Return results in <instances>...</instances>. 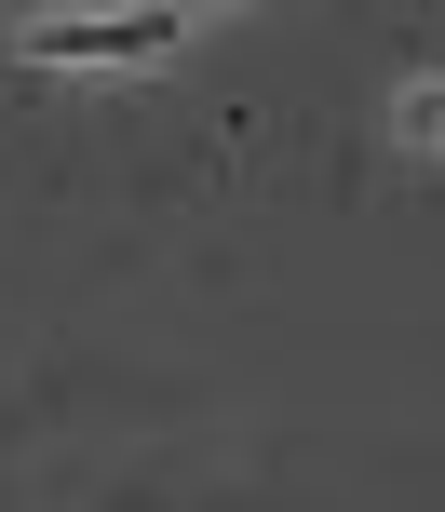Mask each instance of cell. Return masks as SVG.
Masks as SVG:
<instances>
[{
  "instance_id": "1",
  "label": "cell",
  "mask_w": 445,
  "mask_h": 512,
  "mask_svg": "<svg viewBox=\"0 0 445 512\" xmlns=\"http://www.w3.org/2000/svg\"><path fill=\"white\" fill-rule=\"evenodd\" d=\"M149 41H176V14H122V27H27V54H149Z\"/></svg>"
}]
</instances>
